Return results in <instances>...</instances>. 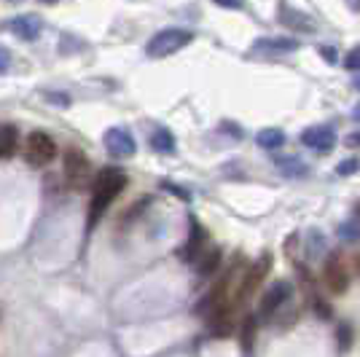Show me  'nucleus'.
I'll list each match as a JSON object with an SVG mask.
<instances>
[{
  "mask_svg": "<svg viewBox=\"0 0 360 357\" xmlns=\"http://www.w3.org/2000/svg\"><path fill=\"white\" fill-rule=\"evenodd\" d=\"M355 89L360 91V78H355Z\"/></svg>",
  "mask_w": 360,
  "mask_h": 357,
  "instance_id": "cd10ccee",
  "label": "nucleus"
},
{
  "mask_svg": "<svg viewBox=\"0 0 360 357\" xmlns=\"http://www.w3.org/2000/svg\"><path fill=\"white\" fill-rule=\"evenodd\" d=\"M320 54H323V57H326V60H336V54H333V48H320Z\"/></svg>",
  "mask_w": 360,
  "mask_h": 357,
  "instance_id": "a878e982",
  "label": "nucleus"
},
{
  "mask_svg": "<svg viewBox=\"0 0 360 357\" xmlns=\"http://www.w3.org/2000/svg\"><path fill=\"white\" fill-rule=\"evenodd\" d=\"M207 242V231L202 228V223L196 221V218H191V237H188V245H186V258H194V255L202 253V245Z\"/></svg>",
  "mask_w": 360,
  "mask_h": 357,
  "instance_id": "ddd939ff",
  "label": "nucleus"
},
{
  "mask_svg": "<svg viewBox=\"0 0 360 357\" xmlns=\"http://www.w3.org/2000/svg\"><path fill=\"white\" fill-rule=\"evenodd\" d=\"M16 145H19V132L14 126H3L0 129V162L11 159L16 153Z\"/></svg>",
  "mask_w": 360,
  "mask_h": 357,
  "instance_id": "4468645a",
  "label": "nucleus"
},
{
  "mask_svg": "<svg viewBox=\"0 0 360 357\" xmlns=\"http://www.w3.org/2000/svg\"><path fill=\"white\" fill-rule=\"evenodd\" d=\"M323 283L333 296H342L349 287V268H347L345 258L339 253H330L326 266H323Z\"/></svg>",
  "mask_w": 360,
  "mask_h": 357,
  "instance_id": "39448f33",
  "label": "nucleus"
},
{
  "mask_svg": "<svg viewBox=\"0 0 360 357\" xmlns=\"http://www.w3.org/2000/svg\"><path fill=\"white\" fill-rule=\"evenodd\" d=\"M280 16H283V22L290 25V27H296V30H304V32H315V25H312V19L304 14H296L293 8H280Z\"/></svg>",
  "mask_w": 360,
  "mask_h": 357,
  "instance_id": "f3484780",
  "label": "nucleus"
},
{
  "mask_svg": "<svg viewBox=\"0 0 360 357\" xmlns=\"http://www.w3.org/2000/svg\"><path fill=\"white\" fill-rule=\"evenodd\" d=\"M269 268H271V253H264L253 266L248 268L245 280H242L240 287H237V296H234V304H237V306L248 304V301L253 298V293L258 290V285L264 283V277L269 274Z\"/></svg>",
  "mask_w": 360,
  "mask_h": 357,
  "instance_id": "7ed1b4c3",
  "label": "nucleus"
},
{
  "mask_svg": "<svg viewBox=\"0 0 360 357\" xmlns=\"http://www.w3.org/2000/svg\"><path fill=\"white\" fill-rule=\"evenodd\" d=\"M44 3H57V0H44Z\"/></svg>",
  "mask_w": 360,
  "mask_h": 357,
  "instance_id": "c756f323",
  "label": "nucleus"
},
{
  "mask_svg": "<svg viewBox=\"0 0 360 357\" xmlns=\"http://www.w3.org/2000/svg\"><path fill=\"white\" fill-rule=\"evenodd\" d=\"M339 342H342V349H347V346H349V327H347V325L339 327Z\"/></svg>",
  "mask_w": 360,
  "mask_h": 357,
  "instance_id": "5701e85b",
  "label": "nucleus"
},
{
  "mask_svg": "<svg viewBox=\"0 0 360 357\" xmlns=\"http://www.w3.org/2000/svg\"><path fill=\"white\" fill-rule=\"evenodd\" d=\"M148 143L156 153H175V148H178L175 134L169 132V129H153L148 137Z\"/></svg>",
  "mask_w": 360,
  "mask_h": 357,
  "instance_id": "f8f14e48",
  "label": "nucleus"
},
{
  "mask_svg": "<svg viewBox=\"0 0 360 357\" xmlns=\"http://www.w3.org/2000/svg\"><path fill=\"white\" fill-rule=\"evenodd\" d=\"M347 145H352V148H358V145H360V132L349 134V137H347Z\"/></svg>",
  "mask_w": 360,
  "mask_h": 357,
  "instance_id": "393cba45",
  "label": "nucleus"
},
{
  "mask_svg": "<svg viewBox=\"0 0 360 357\" xmlns=\"http://www.w3.org/2000/svg\"><path fill=\"white\" fill-rule=\"evenodd\" d=\"M218 266H221V250H218V247H210L207 255L199 261V266L196 268H199V274H202V277H210V274L218 271Z\"/></svg>",
  "mask_w": 360,
  "mask_h": 357,
  "instance_id": "a211bd4d",
  "label": "nucleus"
},
{
  "mask_svg": "<svg viewBox=\"0 0 360 357\" xmlns=\"http://www.w3.org/2000/svg\"><path fill=\"white\" fill-rule=\"evenodd\" d=\"M62 172H65V180H68L70 188L84 191V188H86V180H89V159H86L78 148L65 150Z\"/></svg>",
  "mask_w": 360,
  "mask_h": 357,
  "instance_id": "20e7f679",
  "label": "nucleus"
},
{
  "mask_svg": "<svg viewBox=\"0 0 360 357\" xmlns=\"http://www.w3.org/2000/svg\"><path fill=\"white\" fill-rule=\"evenodd\" d=\"M274 164L280 167V172L288 175V178H301V175H307L309 169H307V164L299 162L296 156H274Z\"/></svg>",
  "mask_w": 360,
  "mask_h": 357,
  "instance_id": "dca6fc26",
  "label": "nucleus"
},
{
  "mask_svg": "<svg viewBox=\"0 0 360 357\" xmlns=\"http://www.w3.org/2000/svg\"><path fill=\"white\" fill-rule=\"evenodd\" d=\"M253 333H255V317H248V320H245V325H242V344H245V349H250V344H253Z\"/></svg>",
  "mask_w": 360,
  "mask_h": 357,
  "instance_id": "6ab92c4d",
  "label": "nucleus"
},
{
  "mask_svg": "<svg viewBox=\"0 0 360 357\" xmlns=\"http://www.w3.org/2000/svg\"><path fill=\"white\" fill-rule=\"evenodd\" d=\"M255 143L266 150H277V148H283V143H285V132H283V129H274V126L261 129V132L255 134Z\"/></svg>",
  "mask_w": 360,
  "mask_h": 357,
  "instance_id": "2eb2a0df",
  "label": "nucleus"
},
{
  "mask_svg": "<svg viewBox=\"0 0 360 357\" xmlns=\"http://www.w3.org/2000/svg\"><path fill=\"white\" fill-rule=\"evenodd\" d=\"M290 293H293V285L285 283V280H283V283H274L271 287H266V293L261 296V306H258L261 320H271V317L288 304Z\"/></svg>",
  "mask_w": 360,
  "mask_h": 357,
  "instance_id": "6e6552de",
  "label": "nucleus"
},
{
  "mask_svg": "<svg viewBox=\"0 0 360 357\" xmlns=\"http://www.w3.org/2000/svg\"><path fill=\"white\" fill-rule=\"evenodd\" d=\"M124 188H127V172H121L116 167H108V169H103V172L94 178V186H91L89 228L100 221V215L116 202V196H119Z\"/></svg>",
  "mask_w": 360,
  "mask_h": 357,
  "instance_id": "f257e3e1",
  "label": "nucleus"
},
{
  "mask_svg": "<svg viewBox=\"0 0 360 357\" xmlns=\"http://www.w3.org/2000/svg\"><path fill=\"white\" fill-rule=\"evenodd\" d=\"M25 153H27V162L32 167H46L49 162H54V156H57V143L46 132H32L27 137Z\"/></svg>",
  "mask_w": 360,
  "mask_h": 357,
  "instance_id": "423d86ee",
  "label": "nucleus"
},
{
  "mask_svg": "<svg viewBox=\"0 0 360 357\" xmlns=\"http://www.w3.org/2000/svg\"><path fill=\"white\" fill-rule=\"evenodd\" d=\"M358 167H360L358 159H347V162H342L339 167H336V172H339V175H352Z\"/></svg>",
  "mask_w": 360,
  "mask_h": 357,
  "instance_id": "412c9836",
  "label": "nucleus"
},
{
  "mask_svg": "<svg viewBox=\"0 0 360 357\" xmlns=\"http://www.w3.org/2000/svg\"><path fill=\"white\" fill-rule=\"evenodd\" d=\"M301 145L317 150V153H328L336 145V132L330 126H309L301 132Z\"/></svg>",
  "mask_w": 360,
  "mask_h": 357,
  "instance_id": "1a4fd4ad",
  "label": "nucleus"
},
{
  "mask_svg": "<svg viewBox=\"0 0 360 357\" xmlns=\"http://www.w3.org/2000/svg\"><path fill=\"white\" fill-rule=\"evenodd\" d=\"M212 3H218L224 8H242V0H212Z\"/></svg>",
  "mask_w": 360,
  "mask_h": 357,
  "instance_id": "b1692460",
  "label": "nucleus"
},
{
  "mask_svg": "<svg viewBox=\"0 0 360 357\" xmlns=\"http://www.w3.org/2000/svg\"><path fill=\"white\" fill-rule=\"evenodd\" d=\"M345 67L347 70H360V44L345 57Z\"/></svg>",
  "mask_w": 360,
  "mask_h": 357,
  "instance_id": "aec40b11",
  "label": "nucleus"
},
{
  "mask_svg": "<svg viewBox=\"0 0 360 357\" xmlns=\"http://www.w3.org/2000/svg\"><path fill=\"white\" fill-rule=\"evenodd\" d=\"M103 143H105V150L113 156V159H129V156H135L137 150V143L132 132L129 129H124V126H110L103 137Z\"/></svg>",
  "mask_w": 360,
  "mask_h": 357,
  "instance_id": "0eeeda50",
  "label": "nucleus"
},
{
  "mask_svg": "<svg viewBox=\"0 0 360 357\" xmlns=\"http://www.w3.org/2000/svg\"><path fill=\"white\" fill-rule=\"evenodd\" d=\"M8 65H11V51L6 46H0V73H6Z\"/></svg>",
  "mask_w": 360,
  "mask_h": 357,
  "instance_id": "4be33fe9",
  "label": "nucleus"
},
{
  "mask_svg": "<svg viewBox=\"0 0 360 357\" xmlns=\"http://www.w3.org/2000/svg\"><path fill=\"white\" fill-rule=\"evenodd\" d=\"M355 271H358V277H360V255L355 258Z\"/></svg>",
  "mask_w": 360,
  "mask_h": 357,
  "instance_id": "bb28decb",
  "label": "nucleus"
},
{
  "mask_svg": "<svg viewBox=\"0 0 360 357\" xmlns=\"http://www.w3.org/2000/svg\"><path fill=\"white\" fill-rule=\"evenodd\" d=\"M299 48V41L296 38H261V41H255L253 51L255 54H290V51H296Z\"/></svg>",
  "mask_w": 360,
  "mask_h": 357,
  "instance_id": "9b49d317",
  "label": "nucleus"
},
{
  "mask_svg": "<svg viewBox=\"0 0 360 357\" xmlns=\"http://www.w3.org/2000/svg\"><path fill=\"white\" fill-rule=\"evenodd\" d=\"M191 41H194V32L180 30V27H167V30L156 32L150 38L148 46H146V54L153 57V60H162V57H169V54L180 51L183 46H188Z\"/></svg>",
  "mask_w": 360,
  "mask_h": 357,
  "instance_id": "f03ea898",
  "label": "nucleus"
},
{
  "mask_svg": "<svg viewBox=\"0 0 360 357\" xmlns=\"http://www.w3.org/2000/svg\"><path fill=\"white\" fill-rule=\"evenodd\" d=\"M44 30V19L38 14H22L11 19V32L22 41H35Z\"/></svg>",
  "mask_w": 360,
  "mask_h": 357,
  "instance_id": "9d476101",
  "label": "nucleus"
},
{
  "mask_svg": "<svg viewBox=\"0 0 360 357\" xmlns=\"http://www.w3.org/2000/svg\"><path fill=\"white\" fill-rule=\"evenodd\" d=\"M355 119H360V105H358V110H355Z\"/></svg>",
  "mask_w": 360,
  "mask_h": 357,
  "instance_id": "c85d7f7f",
  "label": "nucleus"
}]
</instances>
